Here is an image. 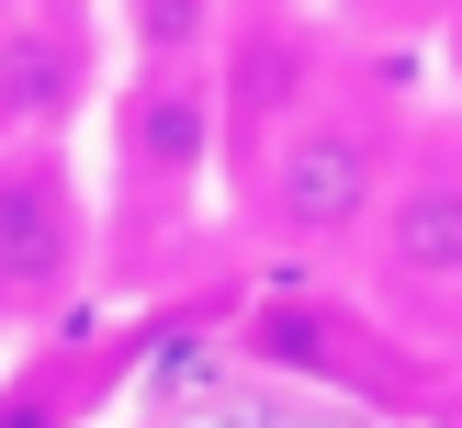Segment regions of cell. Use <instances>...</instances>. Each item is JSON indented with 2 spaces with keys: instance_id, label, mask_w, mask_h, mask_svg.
Segmentation results:
<instances>
[{
  "instance_id": "1",
  "label": "cell",
  "mask_w": 462,
  "mask_h": 428,
  "mask_svg": "<svg viewBox=\"0 0 462 428\" xmlns=\"http://www.w3.org/2000/svg\"><path fill=\"white\" fill-rule=\"evenodd\" d=\"M383 192H395V113H383V102H316L305 124L248 169L260 225L293 237V248L361 237V225L383 214Z\"/></svg>"
},
{
  "instance_id": "2",
  "label": "cell",
  "mask_w": 462,
  "mask_h": 428,
  "mask_svg": "<svg viewBox=\"0 0 462 428\" xmlns=\"http://www.w3.org/2000/svg\"><path fill=\"white\" fill-rule=\"evenodd\" d=\"M215 158H226L215 68H135L125 102H113V192H125V214H147V225L192 214Z\"/></svg>"
},
{
  "instance_id": "3",
  "label": "cell",
  "mask_w": 462,
  "mask_h": 428,
  "mask_svg": "<svg viewBox=\"0 0 462 428\" xmlns=\"http://www.w3.org/2000/svg\"><path fill=\"white\" fill-rule=\"evenodd\" d=\"M373 293L383 305H462V147L395 169L373 214Z\"/></svg>"
},
{
  "instance_id": "4",
  "label": "cell",
  "mask_w": 462,
  "mask_h": 428,
  "mask_svg": "<svg viewBox=\"0 0 462 428\" xmlns=\"http://www.w3.org/2000/svg\"><path fill=\"white\" fill-rule=\"evenodd\" d=\"M79 282V192L57 147H0V315H45Z\"/></svg>"
},
{
  "instance_id": "5",
  "label": "cell",
  "mask_w": 462,
  "mask_h": 428,
  "mask_svg": "<svg viewBox=\"0 0 462 428\" xmlns=\"http://www.w3.org/2000/svg\"><path fill=\"white\" fill-rule=\"evenodd\" d=\"M90 57H102V23H79V12H0V135L45 147L90 102Z\"/></svg>"
}]
</instances>
